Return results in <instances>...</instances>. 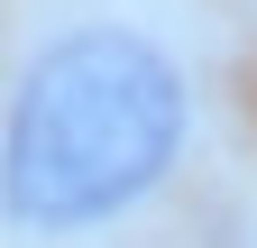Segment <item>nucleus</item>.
Returning a JSON list of instances; mask_svg holds the SVG:
<instances>
[{"mask_svg": "<svg viewBox=\"0 0 257 248\" xmlns=\"http://www.w3.org/2000/svg\"><path fill=\"white\" fill-rule=\"evenodd\" d=\"M184 147V74L128 28H74L19 74L0 119V211L19 230H92L156 193Z\"/></svg>", "mask_w": 257, "mask_h": 248, "instance_id": "f257e3e1", "label": "nucleus"}]
</instances>
